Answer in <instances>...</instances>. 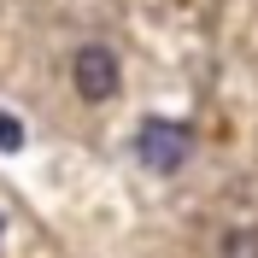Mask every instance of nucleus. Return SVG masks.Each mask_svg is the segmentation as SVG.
Here are the masks:
<instances>
[{"mask_svg":"<svg viewBox=\"0 0 258 258\" xmlns=\"http://www.w3.org/2000/svg\"><path fill=\"white\" fill-rule=\"evenodd\" d=\"M18 147H24V123L12 112H0V153H18Z\"/></svg>","mask_w":258,"mask_h":258,"instance_id":"4","label":"nucleus"},{"mask_svg":"<svg viewBox=\"0 0 258 258\" xmlns=\"http://www.w3.org/2000/svg\"><path fill=\"white\" fill-rule=\"evenodd\" d=\"M0 235H6V217H0Z\"/></svg>","mask_w":258,"mask_h":258,"instance_id":"5","label":"nucleus"},{"mask_svg":"<svg viewBox=\"0 0 258 258\" xmlns=\"http://www.w3.org/2000/svg\"><path fill=\"white\" fill-rule=\"evenodd\" d=\"M194 153V129L182 123V117H147L141 135H135V159L153 170V176H170V170H182Z\"/></svg>","mask_w":258,"mask_h":258,"instance_id":"1","label":"nucleus"},{"mask_svg":"<svg viewBox=\"0 0 258 258\" xmlns=\"http://www.w3.org/2000/svg\"><path fill=\"white\" fill-rule=\"evenodd\" d=\"M71 82H77L82 100H112L117 88H123V64H117V53L106 47V41H88V47H77V59H71Z\"/></svg>","mask_w":258,"mask_h":258,"instance_id":"2","label":"nucleus"},{"mask_svg":"<svg viewBox=\"0 0 258 258\" xmlns=\"http://www.w3.org/2000/svg\"><path fill=\"white\" fill-rule=\"evenodd\" d=\"M223 258H258V223H241L223 235Z\"/></svg>","mask_w":258,"mask_h":258,"instance_id":"3","label":"nucleus"}]
</instances>
